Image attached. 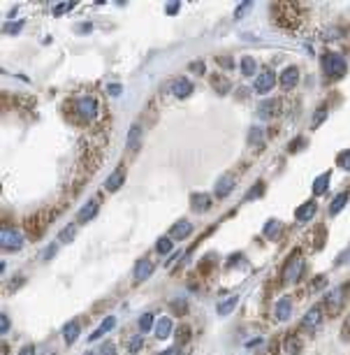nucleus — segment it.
Masks as SVG:
<instances>
[{
  "label": "nucleus",
  "instance_id": "nucleus-1",
  "mask_svg": "<svg viewBox=\"0 0 350 355\" xmlns=\"http://www.w3.org/2000/svg\"><path fill=\"white\" fill-rule=\"evenodd\" d=\"M70 107L75 112V121H79V123H90L100 114V102L95 100L93 95H81L75 102H70Z\"/></svg>",
  "mask_w": 350,
  "mask_h": 355
},
{
  "label": "nucleus",
  "instance_id": "nucleus-2",
  "mask_svg": "<svg viewBox=\"0 0 350 355\" xmlns=\"http://www.w3.org/2000/svg\"><path fill=\"white\" fill-rule=\"evenodd\" d=\"M56 218V209H46V211H37V214L26 218V232L30 239H37L42 232L46 230V225Z\"/></svg>",
  "mask_w": 350,
  "mask_h": 355
},
{
  "label": "nucleus",
  "instance_id": "nucleus-3",
  "mask_svg": "<svg viewBox=\"0 0 350 355\" xmlns=\"http://www.w3.org/2000/svg\"><path fill=\"white\" fill-rule=\"evenodd\" d=\"M301 274H304V255H301V251H292V255L283 265V281L285 283H297Z\"/></svg>",
  "mask_w": 350,
  "mask_h": 355
},
{
  "label": "nucleus",
  "instance_id": "nucleus-4",
  "mask_svg": "<svg viewBox=\"0 0 350 355\" xmlns=\"http://www.w3.org/2000/svg\"><path fill=\"white\" fill-rule=\"evenodd\" d=\"M320 63H322V72H325L330 79H339V77H343L345 70H348V63H345V58L341 54H325Z\"/></svg>",
  "mask_w": 350,
  "mask_h": 355
},
{
  "label": "nucleus",
  "instance_id": "nucleus-5",
  "mask_svg": "<svg viewBox=\"0 0 350 355\" xmlns=\"http://www.w3.org/2000/svg\"><path fill=\"white\" fill-rule=\"evenodd\" d=\"M322 320H325V311H322L320 304H315L304 314V318H301V327H304L306 332H315L318 327H322Z\"/></svg>",
  "mask_w": 350,
  "mask_h": 355
},
{
  "label": "nucleus",
  "instance_id": "nucleus-6",
  "mask_svg": "<svg viewBox=\"0 0 350 355\" xmlns=\"http://www.w3.org/2000/svg\"><path fill=\"white\" fill-rule=\"evenodd\" d=\"M0 246H3V251H19L24 246V235L19 230H12V228H3Z\"/></svg>",
  "mask_w": 350,
  "mask_h": 355
},
{
  "label": "nucleus",
  "instance_id": "nucleus-7",
  "mask_svg": "<svg viewBox=\"0 0 350 355\" xmlns=\"http://www.w3.org/2000/svg\"><path fill=\"white\" fill-rule=\"evenodd\" d=\"M343 302H345V288H334L325 295V309L330 311V314H339Z\"/></svg>",
  "mask_w": 350,
  "mask_h": 355
},
{
  "label": "nucleus",
  "instance_id": "nucleus-8",
  "mask_svg": "<svg viewBox=\"0 0 350 355\" xmlns=\"http://www.w3.org/2000/svg\"><path fill=\"white\" fill-rule=\"evenodd\" d=\"M297 81H299V70H297L295 65H288L283 72H281V86H283L285 91L295 88Z\"/></svg>",
  "mask_w": 350,
  "mask_h": 355
},
{
  "label": "nucleus",
  "instance_id": "nucleus-9",
  "mask_svg": "<svg viewBox=\"0 0 350 355\" xmlns=\"http://www.w3.org/2000/svg\"><path fill=\"white\" fill-rule=\"evenodd\" d=\"M172 93H174L179 100H185V98L193 93V81H188L185 77H179V79H174V84H172Z\"/></svg>",
  "mask_w": 350,
  "mask_h": 355
},
{
  "label": "nucleus",
  "instance_id": "nucleus-10",
  "mask_svg": "<svg viewBox=\"0 0 350 355\" xmlns=\"http://www.w3.org/2000/svg\"><path fill=\"white\" fill-rule=\"evenodd\" d=\"M274 84H276V75L271 70H265L255 79V91L258 93H269V91L274 88Z\"/></svg>",
  "mask_w": 350,
  "mask_h": 355
},
{
  "label": "nucleus",
  "instance_id": "nucleus-11",
  "mask_svg": "<svg viewBox=\"0 0 350 355\" xmlns=\"http://www.w3.org/2000/svg\"><path fill=\"white\" fill-rule=\"evenodd\" d=\"M153 270H155V267H153V262H151V260H146V258H142V260L135 265V281H137V283H142V281H146L151 274H153Z\"/></svg>",
  "mask_w": 350,
  "mask_h": 355
},
{
  "label": "nucleus",
  "instance_id": "nucleus-12",
  "mask_svg": "<svg viewBox=\"0 0 350 355\" xmlns=\"http://www.w3.org/2000/svg\"><path fill=\"white\" fill-rule=\"evenodd\" d=\"M276 320H281V323H283V320H288L292 316V300L290 297H281L278 302H276Z\"/></svg>",
  "mask_w": 350,
  "mask_h": 355
},
{
  "label": "nucleus",
  "instance_id": "nucleus-13",
  "mask_svg": "<svg viewBox=\"0 0 350 355\" xmlns=\"http://www.w3.org/2000/svg\"><path fill=\"white\" fill-rule=\"evenodd\" d=\"M278 109H281L278 100H265V102H260V107H258V116H260V119H274V116L278 114Z\"/></svg>",
  "mask_w": 350,
  "mask_h": 355
},
{
  "label": "nucleus",
  "instance_id": "nucleus-14",
  "mask_svg": "<svg viewBox=\"0 0 350 355\" xmlns=\"http://www.w3.org/2000/svg\"><path fill=\"white\" fill-rule=\"evenodd\" d=\"M232 188H235V179H232V176H220L216 188H214V195L223 200V197H227L232 193Z\"/></svg>",
  "mask_w": 350,
  "mask_h": 355
},
{
  "label": "nucleus",
  "instance_id": "nucleus-15",
  "mask_svg": "<svg viewBox=\"0 0 350 355\" xmlns=\"http://www.w3.org/2000/svg\"><path fill=\"white\" fill-rule=\"evenodd\" d=\"M170 235L174 237V239H185L188 235H193V223H190V220H179V223L172 225Z\"/></svg>",
  "mask_w": 350,
  "mask_h": 355
},
{
  "label": "nucleus",
  "instance_id": "nucleus-16",
  "mask_svg": "<svg viewBox=\"0 0 350 355\" xmlns=\"http://www.w3.org/2000/svg\"><path fill=\"white\" fill-rule=\"evenodd\" d=\"M315 211H318V205H315V200H309L306 205H301L299 209L295 211V218L299 220V223H304V220H311V218H313Z\"/></svg>",
  "mask_w": 350,
  "mask_h": 355
},
{
  "label": "nucleus",
  "instance_id": "nucleus-17",
  "mask_svg": "<svg viewBox=\"0 0 350 355\" xmlns=\"http://www.w3.org/2000/svg\"><path fill=\"white\" fill-rule=\"evenodd\" d=\"M98 209H100V202H98V200L86 202V205L79 209V216H77V218H79V223H88V220L93 218L95 214H98Z\"/></svg>",
  "mask_w": 350,
  "mask_h": 355
},
{
  "label": "nucleus",
  "instance_id": "nucleus-18",
  "mask_svg": "<svg viewBox=\"0 0 350 355\" xmlns=\"http://www.w3.org/2000/svg\"><path fill=\"white\" fill-rule=\"evenodd\" d=\"M172 335V318H158L155 320V339L158 341H162V339H167V337Z\"/></svg>",
  "mask_w": 350,
  "mask_h": 355
},
{
  "label": "nucleus",
  "instance_id": "nucleus-19",
  "mask_svg": "<svg viewBox=\"0 0 350 355\" xmlns=\"http://www.w3.org/2000/svg\"><path fill=\"white\" fill-rule=\"evenodd\" d=\"M114 325H116V316H107V318L102 320L100 330H95L93 335L88 337V339H90V341H98V339H100L102 335H107V332H111V330H114Z\"/></svg>",
  "mask_w": 350,
  "mask_h": 355
},
{
  "label": "nucleus",
  "instance_id": "nucleus-20",
  "mask_svg": "<svg viewBox=\"0 0 350 355\" xmlns=\"http://www.w3.org/2000/svg\"><path fill=\"white\" fill-rule=\"evenodd\" d=\"M190 207L195 211H206L211 207V197L204 195V193H195V195L190 197Z\"/></svg>",
  "mask_w": 350,
  "mask_h": 355
},
{
  "label": "nucleus",
  "instance_id": "nucleus-21",
  "mask_svg": "<svg viewBox=\"0 0 350 355\" xmlns=\"http://www.w3.org/2000/svg\"><path fill=\"white\" fill-rule=\"evenodd\" d=\"M79 332H81V327H79V323H77V320L67 323V325L63 327V337H65V344H67V346L75 344L77 337H79Z\"/></svg>",
  "mask_w": 350,
  "mask_h": 355
},
{
  "label": "nucleus",
  "instance_id": "nucleus-22",
  "mask_svg": "<svg viewBox=\"0 0 350 355\" xmlns=\"http://www.w3.org/2000/svg\"><path fill=\"white\" fill-rule=\"evenodd\" d=\"M281 232H283V223H281V220H276V218L267 220V225H265V237L267 239H278Z\"/></svg>",
  "mask_w": 350,
  "mask_h": 355
},
{
  "label": "nucleus",
  "instance_id": "nucleus-23",
  "mask_svg": "<svg viewBox=\"0 0 350 355\" xmlns=\"http://www.w3.org/2000/svg\"><path fill=\"white\" fill-rule=\"evenodd\" d=\"M123 179H125V172L123 170H114L109 174V179L105 181V188L107 190H119L123 186Z\"/></svg>",
  "mask_w": 350,
  "mask_h": 355
},
{
  "label": "nucleus",
  "instance_id": "nucleus-24",
  "mask_svg": "<svg viewBox=\"0 0 350 355\" xmlns=\"http://www.w3.org/2000/svg\"><path fill=\"white\" fill-rule=\"evenodd\" d=\"M348 197H350V190H343V193H339V195L332 200V205H330V214L332 216H336L341 209H343L345 205H348Z\"/></svg>",
  "mask_w": 350,
  "mask_h": 355
},
{
  "label": "nucleus",
  "instance_id": "nucleus-25",
  "mask_svg": "<svg viewBox=\"0 0 350 355\" xmlns=\"http://www.w3.org/2000/svg\"><path fill=\"white\" fill-rule=\"evenodd\" d=\"M330 172H325V174H320L318 179L313 181V195H322V193H327V188H330Z\"/></svg>",
  "mask_w": 350,
  "mask_h": 355
},
{
  "label": "nucleus",
  "instance_id": "nucleus-26",
  "mask_svg": "<svg viewBox=\"0 0 350 355\" xmlns=\"http://www.w3.org/2000/svg\"><path fill=\"white\" fill-rule=\"evenodd\" d=\"M255 70H258L255 58H250V56H244V58H241V72H244L246 77H253V75H255Z\"/></svg>",
  "mask_w": 350,
  "mask_h": 355
},
{
  "label": "nucleus",
  "instance_id": "nucleus-27",
  "mask_svg": "<svg viewBox=\"0 0 350 355\" xmlns=\"http://www.w3.org/2000/svg\"><path fill=\"white\" fill-rule=\"evenodd\" d=\"M139 137H142V128L139 125H132L130 128V132H128V149H137V146H139Z\"/></svg>",
  "mask_w": 350,
  "mask_h": 355
},
{
  "label": "nucleus",
  "instance_id": "nucleus-28",
  "mask_svg": "<svg viewBox=\"0 0 350 355\" xmlns=\"http://www.w3.org/2000/svg\"><path fill=\"white\" fill-rule=\"evenodd\" d=\"M237 302H239V297H237V295H232L230 300H225V302H220V304H218V316L232 314V311H235V306H237Z\"/></svg>",
  "mask_w": 350,
  "mask_h": 355
},
{
  "label": "nucleus",
  "instance_id": "nucleus-29",
  "mask_svg": "<svg viewBox=\"0 0 350 355\" xmlns=\"http://www.w3.org/2000/svg\"><path fill=\"white\" fill-rule=\"evenodd\" d=\"M267 140V135H265V130H260V128H250L248 130V142L253 146H262V142Z\"/></svg>",
  "mask_w": 350,
  "mask_h": 355
},
{
  "label": "nucleus",
  "instance_id": "nucleus-30",
  "mask_svg": "<svg viewBox=\"0 0 350 355\" xmlns=\"http://www.w3.org/2000/svg\"><path fill=\"white\" fill-rule=\"evenodd\" d=\"M174 339H176V344H179V346H183L185 341L190 339V327L188 325H179L174 330Z\"/></svg>",
  "mask_w": 350,
  "mask_h": 355
},
{
  "label": "nucleus",
  "instance_id": "nucleus-31",
  "mask_svg": "<svg viewBox=\"0 0 350 355\" xmlns=\"http://www.w3.org/2000/svg\"><path fill=\"white\" fill-rule=\"evenodd\" d=\"M336 165L341 167V170H345V172H350V149H345V151H341L339 156H336Z\"/></svg>",
  "mask_w": 350,
  "mask_h": 355
},
{
  "label": "nucleus",
  "instance_id": "nucleus-32",
  "mask_svg": "<svg viewBox=\"0 0 350 355\" xmlns=\"http://www.w3.org/2000/svg\"><path fill=\"white\" fill-rule=\"evenodd\" d=\"M75 232H77V225L72 223V225H67L65 230L60 232V237H58V241H63V244H70L72 239H75Z\"/></svg>",
  "mask_w": 350,
  "mask_h": 355
},
{
  "label": "nucleus",
  "instance_id": "nucleus-33",
  "mask_svg": "<svg viewBox=\"0 0 350 355\" xmlns=\"http://www.w3.org/2000/svg\"><path fill=\"white\" fill-rule=\"evenodd\" d=\"M142 346H144V339H142V335H135V337H130V339H128V350H130V353H139Z\"/></svg>",
  "mask_w": 350,
  "mask_h": 355
},
{
  "label": "nucleus",
  "instance_id": "nucleus-34",
  "mask_svg": "<svg viewBox=\"0 0 350 355\" xmlns=\"http://www.w3.org/2000/svg\"><path fill=\"white\" fill-rule=\"evenodd\" d=\"M153 323H155L153 314H144V316L139 318V332H149L151 327H153Z\"/></svg>",
  "mask_w": 350,
  "mask_h": 355
},
{
  "label": "nucleus",
  "instance_id": "nucleus-35",
  "mask_svg": "<svg viewBox=\"0 0 350 355\" xmlns=\"http://www.w3.org/2000/svg\"><path fill=\"white\" fill-rule=\"evenodd\" d=\"M325 119H327V109H325V107H320V109H315L313 119H311V128H318V125H320Z\"/></svg>",
  "mask_w": 350,
  "mask_h": 355
},
{
  "label": "nucleus",
  "instance_id": "nucleus-36",
  "mask_svg": "<svg viewBox=\"0 0 350 355\" xmlns=\"http://www.w3.org/2000/svg\"><path fill=\"white\" fill-rule=\"evenodd\" d=\"M262 193H265V184L260 181V184H255L253 188L248 190V193H246V200H258V197H260Z\"/></svg>",
  "mask_w": 350,
  "mask_h": 355
},
{
  "label": "nucleus",
  "instance_id": "nucleus-37",
  "mask_svg": "<svg viewBox=\"0 0 350 355\" xmlns=\"http://www.w3.org/2000/svg\"><path fill=\"white\" fill-rule=\"evenodd\" d=\"M155 251H158V253H170L172 251V239L170 237H162V239H158V244H155Z\"/></svg>",
  "mask_w": 350,
  "mask_h": 355
},
{
  "label": "nucleus",
  "instance_id": "nucleus-38",
  "mask_svg": "<svg viewBox=\"0 0 350 355\" xmlns=\"http://www.w3.org/2000/svg\"><path fill=\"white\" fill-rule=\"evenodd\" d=\"M325 285H327V276H315V279L311 281L309 288H311V293H320Z\"/></svg>",
  "mask_w": 350,
  "mask_h": 355
},
{
  "label": "nucleus",
  "instance_id": "nucleus-39",
  "mask_svg": "<svg viewBox=\"0 0 350 355\" xmlns=\"http://www.w3.org/2000/svg\"><path fill=\"white\" fill-rule=\"evenodd\" d=\"M285 350L290 355H299V339H297V337H290V339L285 341Z\"/></svg>",
  "mask_w": 350,
  "mask_h": 355
},
{
  "label": "nucleus",
  "instance_id": "nucleus-40",
  "mask_svg": "<svg viewBox=\"0 0 350 355\" xmlns=\"http://www.w3.org/2000/svg\"><path fill=\"white\" fill-rule=\"evenodd\" d=\"M325 228H315V230L313 232H311V235H315V249H320V246H325V239H327V237H325Z\"/></svg>",
  "mask_w": 350,
  "mask_h": 355
},
{
  "label": "nucleus",
  "instance_id": "nucleus-41",
  "mask_svg": "<svg viewBox=\"0 0 350 355\" xmlns=\"http://www.w3.org/2000/svg\"><path fill=\"white\" fill-rule=\"evenodd\" d=\"M250 7H253V5H250V3H241V5L237 7V12H235V19H244V16L248 14V10H250Z\"/></svg>",
  "mask_w": 350,
  "mask_h": 355
},
{
  "label": "nucleus",
  "instance_id": "nucleus-42",
  "mask_svg": "<svg viewBox=\"0 0 350 355\" xmlns=\"http://www.w3.org/2000/svg\"><path fill=\"white\" fill-rule=\"evenodd\" d=\"M21 28H24V21H16V24H5V33H10V35H16Z\"/></svg>",
  "mask_w": 350,
  "mask_h": 355
},
{
  "label": "nucleus",
  "instance_id": "nucleus-43",
  "mask_svg": "<svg viewBox=\"0 0 350 355\" xmlns=\"http://www.w3.org/2000/svg\"><path fill=\"white\" fill-rule=\"evenodd\" d=\"M72 7H75V3H63V5H56L54 7V14L60 16V14H65L67 10H72Z\"/></svg>",
  "mask_w": 350,
  "mask_h": 355
},
{
  "label": "nucleus",
  "instance_id": "nucleus-44",
  "mask_svg": "<svg viewBox=\"0 0 350 355\" xmlns=\"http://www.w3.org/2000/svg\"><path fill=\"white\" fill-rule=\"evenodd\" d=\"M100 355H116V346L111 344V341L102 344V346H100Z\"/></svg>",
  "mask_w": 350,
  "mask_h": 355
},
{
  "label": "nucleus",
  "instance_id": "nucleus-45",
  "mask_svg": "<svg viewBox=\"0 0 350 355\" xmlns=\"http://www.w3.org/2000/svg\"><path fill=\"white\" fill-rule=\"evenodd\" d=\"M0 332L3 335L10 332V318H7V314H0Z\"/></svg>",
  "mask_w": 350,
  "mask_h": 355
},
{
  "label": "nucleus",
  "instance_id": "nucleus-46",
  "mask_svg": "<svg viewBox=\"0 0 350 355\" xmlns=\"http://www.w3.org/2000/svg\"><path fill=\"white\" fill-rule=\"evenodd\" d=\"M172 309H174L179 316H183L185 314V300H174L172 302Z\"/></svg>",
  "mask_w": 350,
  "mask_h": 355
},
{
  "label": "nucleus",
  "instance_id": "nucleus-47",
  "mask_svg": "<svg viewBox=\"0 0 350 355\" xmlns=\"http://www.w3.org/2000/svg\"><path fill=\"white\" fill-rule=\"evenodd\" d=\"M341 339H345V341H350V316L345 318V323H343V327H341Z\"/></svg>",
  "mask_w": 350,
  "mask_h": 355
},
{
  "label": "nucleus",
  "instance_id": "nucleus-48",
  "mask_svg": "<svg viewBox=\"0 0 350 355\" xmlns=\"http://www.w3.org/2000/svg\"><path fill=\"white\" fill-rule=\"evenodd\" d=\"M107 93L114 95V98H116V95L123 93V86H121V84H107Z\"/></svg>",
  "mask_w": 350,
  "mask_h": 355
},
{
  "label": "nucleus",
  "instance_id": "nucleus-49",
  "mask_svg": "<svg viewBox=\"0 0 350 355\" xmlns=\"http://www.w3.org/2000/svg\"><path fill=\"white\" fill-rule=\"evenodd\" d=\"M54 253H56V244L46 246V251L42 253V260H51V258H54Z\"/></svg>",
  "mask_w": 350,
  "mask_h": 355
},
{
  "label": "nucleus",
  "instance_id": "nucleus-50",
  "mask_svg": "<svg viewBox=\"0 0 350 355\" xmlns=\"http://www.w3.org/2000/svg\"><path fill=\"white\" fill-rule=\"evenodd\" d=\"M299 146H306V140H301V137H297V140H295V144L290 146V153H295V151L299 149Z\"/></svg>",
  "mask_w": 350,
  "mask_h": 355
},
{
  "label": "nucleus",
  "instance_id": "nucleus-51",
  "mask_svg": "<svg viewBox=\"0 0 350 355\" xmlns=\"http://www.w3.org/2000/svg\"><path fill=\"white\" fill-rule=\"evenodd\" d=\"M179 7H181V3H170V5H167V14H176Z\"/></svg>",
  "mask_w": 350,
  "mask_h": 355
},
{
  "label": "nucleus",
  "instance_id": "nucleus-52",
  "mask_svg": "<svg viewBox=\"0 0 350 355\" xmlns=\"http://www.w3.org/2000/svg\"><path fill=\"white\" fill-rule=\"evenodd\" d=\"M90 28H93L90 24H79V26H77V30H79V33H84V35H88Z\"/></svg>",
  "mask_w": 350,
  "mask_h": 355
},
{
  "label": "nucleus",
  "instance_id": "nucleus-53",
  "mask_svg": "<svg viewBox=\"0 0 350 355\" xmlns=\"http://www.w3.org/2000/svg\"><path fill=\"white\" fill-rule=\"evenodd\" d=\"M19 355H35V346H24Z\"/></svg>",
  "mask_w": 350,
  "mask_h": 355
},
{
  "label": "nucleus",
  "instance_id": "nucleus-54",
  "mask_svg": "<svg viewBox=\"0 0 350 355\" xmlns=\"http://www.w3.org/2000/svg\"><path fill=\"white\" fill-rule=\"evenodd\" d=\"M190 70H195L197 75H202V72H204V65H202V63H190Z\"/></svg>",
  "mask_w": 350,
  "mask_h": 355
},
{
  "label": "nucleus",
  "instance_id": "nucleus-55",
  "mask_svg": "<svg viewBox=\"0 0 350 355\" xmlns=\"http://www.w3.org/2000/svg\"><path fill=\"white\" fill-rule=\"evenodd\" d=\"M220 65H225V70H232V58H218Z\"/></svg>",
  "mask_w": 350,
  "mask_h": 355
},
{
  "label": "nucleus",
  "instance_id": "nucleus-56",
  "mask_svg": "<svg viewBox=\"0 0 350 355\" xmlns=\"http://www.w3.org/2000/svg\"><path fill=\"white\" fill-rule=\"evenodd\" d=\"M260 344H262V339H253V341H248V344H246V348H258Z\"/></svg>",
  "mask_w": 350,
  "mask_h": 355
},
{
  "label": "nucleus",
  "instance_id": "nucleus-57",
  "mask_svg": "<svg viewBox=\"0 0 350 355\" xmlns=\"http://www.w3.org/2000/svg\"><path fill=\"white\" fill-rule=\"evenodd\" d=\"M158 355H179V350L172 346V348H167V350H162V353H158Z\"/></svg>",
  "mask_w": 350,
  "mask_h": 355
},
{
  "label": "nucleus",
  "instance_id": "nucleus-58",
  "mask_svg": "<svg viewBox=\"0 0 350 355\" xmlns=\"http://www.w3.org/2000/svg\"><path fill=\"white\" fill-rule=\"evenodd\" d=\"M86 355H93V353H86Z\"/></svg>",
  "mask_w": 350,
  "mask_h": 355
}]
</instances>
